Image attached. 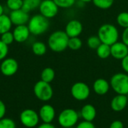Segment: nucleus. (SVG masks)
Masks as SVG:
<instances>
[{"instance_id":"4","label":"nucleus","mask_w":128,"mask_h":128,"mask_svg":"<svg viewBox=\"0 0 128 128\" xmlns=\"http://www.w3.org/2000/svg\"><path fill=\"white\" fill-rule=\"evenodd\" d=\"M110 87L116 94L128 95V74L126 73H116L110 79Z\"/></svg>"},{"instance_id":"35","label":"nucleus","mask_w":128,"mask_h":128,"mask_svg":"<svg viewBox=\"0 0 128 128\" xmlns=\"http://www.w3.org/2000/svg\"><path fill=\"white\" fill-rule=\"evenodd\" d=\"M121 61H122L121 65H122V68L123 70L124 71V73L128 74V55Z\"/></svg>"},{"instance_id":"28","label":"nucleus","mask_w":128,"mask_h":128,"mask_svg":"<svg viewBox=\"0 0 128 128\" xmlns=\"http://www.w3.org/2000/svg\"><path fill=\"white\" fill-rule=\"evenodd\" d=\"M23 0H7L6 5L10 10H16L22 8Z\"/></svg>"},{"instance_id":"33","label":"nucleus","mask_w":128,"mask_h":128,"mask_svg":"<svg viewBox=\"0 0 128 128\" xmlns=\"http://www.w3.org/2000/svg\"><path fill=\"white\" fill-rule=\"evenodd\" d=\"M76 128H96V127L93 122L82 121L80 122H78V124L76 125Z\"/></svg>"},{"instance_id":"20","label":"nucleus","mask_w":128,"mask_h":128,"mask_svg":"<svg viewBox=\"0 0 128 128\" xmlns=\"http://www.w3.org/2000/svg\"><path fill=\"white\" fill-rule=\"evenodd\" d=\"M97 56L101 58V59H106L111 56V49L110 46L105 44H100V45L97 48L96 50Z\"/></svg>"},{"instance_id":"21","label":"nucleus","mask_w":128,"mask_h":128,"mask_svg":"<svg viewBox=\"0 0 128 128\" xmlns=\"http://www.w3.org/2000/svg\"><path fill=\"white\" fill-rule=\"evenodd\" d=\"M32 52L35 56H44L46 52L47 46L44 42L36 41L33 43L32 46Z\"/></svg>"},{"instance_id":"12","label":"nucleus","mask_w":128,"mask_h":128,"mask_svg":"<svg viewBox=\"0 0 128 128\" xmlns=\"http://www.w3.org/2000/svg\"><path fill=\"white\" fill-rule=\"evenodd\" d=\"M64 32L69 38L80 37L83 32V26L80 20H71L66 24Z\"/></svg>"},{"instance_id":"40","label":"nucleus","mask_w":128,"mask_h":128,"mask_svg":"<svg viewBox=\"0 0 128 128\" xmlns=\"http://www.w3.org/2000/svg\"><path fill=\"white\" fill-rule=\"evenodd\" d=\"M80 2H82V3H89V2H92V0H79Z\"/></svg>"},{"instance_id":"5","label":"nucleus","mask_w":128,"mask_h":128,"mask_svg":"<svg viewBox=\"0 0 128 128\" xmlns=\"http://www.w3.org/2000/svg\"><path fill=\"white\" fill-rule=\"evenodd\" d=\"M80 113L71 108L63 110L58 115V122L62 128H71L76 126L80 119Z\"/></svg>"},{"instance_id":"16","label":"nucleus","mask_w":128,"mask_h":128,"mask_svg":"<svg viewBox=\"0 0 128 128\" xmlns=\"http://www.w3.org/2000/svg\"><path fill=\"white\" fill-rule=\"evenodd\" d=\"M12 32L14 34V40L17 43L26 42L28 39L31 34L27 25L16 26Z\"/></svg>"},{"instance_id":"23","label":"nucleus","mask_w":128,"mask_h":128,"mask_svg":"<svg viewBox=\"0 0 128 128\" xmlns=\"http://www.w3.org/2000/svg\"><path fill=\"white\" fill-rule=\"evenodd\" d=\"M42 0H23L22 9L29 13L30 11L39 8Z\"/></svg>"},{"instance_id":"17","label":"nucleus","mask_w":128,"mask_h":128,"mask_svg":"<svg viewBox=\"0 0 128 128\" xmlns=\"http://www.w3.org/2000/svg\"><path fill=\"white\" fill-rule=\"evenodd\" d=\"M93 91L94 92L100 96L106 94L110 89V83L106 79L98 78L93 83Z\"/></svg>"},{"instance_id":"15","label":"nucleus","mask_w":128,"mask_h":128,"mask_svg":"<svg viewBox=\"0 0 128 128\" xmlns=\"http://www.w3.org/2000/svg\"><path fill=\"white\" fill-rule=\"evenodd\" d=\"M128 95L124 94H116L112 98L110 102L111 109L116 112H120L123 111L128 106Z\"/></svg>"},{"instance_id":"41","label":"nucleus","mask_w":128,"mask_h":128,"mask_svg":"<svg viewBox=\"0 0 128 128\" xmlns=\"http://www.w3.org/2000/svg\"></svg>"},{"instance_id":"24","label":"nucleus","mask_w":128,"mask_h":128,"mask_svg":"<svg viewBox=\"0 0 128 128\" xmlns=\"http://www.w3.org/2000/svg\"><path fill=\"white\" fill-rule=\"evenodd\" d=\"M82 40L80 37L69 38L68 48L73 51H77L80 50L82 46Z\"/></svg>"},{"instance_id":"37","label":"nucleus","mask_w":128,"mask_h":128,"mask_svg":"<svg viewBox=\"0 0 128 128\" xmlns=\"http://www.w3.org/2000/svg\"><path fill=\"white\" fill-rule=\"evenodd\" d=\"M6 113V107L3 101L0 100V119L3 118Z\"/></svg>"},{"instance_id":"9","label":"nucleus","mask_w":128,"mask_h":128,"mask_svg":"<svg viewBox=\"0 0 128 128\" xmlns=\"http://www.w3.org/2000/svg\"><path fill=\"white\" fill-rule=\"evenodd\" d=\"M38 9L42 16L51 19L58 14L59 8L53 0H42Z\"/></svg>"},{"instance_id":"7","label":"nucleus","mask_w":128,"mask_h":128,"mask_svg":"<svg viewBox=\"0 0 128 128\" xmlns=\"http://www.w3.org/2000/svg\"><path fill=\"white\" fill-rule=\"evenodd\" d=\"M72 97L78 101H84L88 98L91 94V89L88 84L84 82H76L70 88Z\"/></svg>"},{"instance_id":"26","label":"nucleus","mask_w":128,"mask_h":128,"mask_svg":"<svg viewBox=\"0 0 128 128\" xmlns=\"http://www.w3.org/2000/svg\"><path fill=\"white\" fill-rule=\"evenodd\" d=\"M117 24L124 28L128 27V11H122L120 12L116 17Z\"/></svg>"},{"instance_id":"27","label":"nucleus","mask_w":128,"mask_h":128,"mask_svg":"<svg viewBox=\"0 0 128 128\" xmlns=\"http://www.w3.org/2000/svg\"><path fill=\"white\" fill-rule=\"evenodd\" d=\"M101 41L98 35H92L87 39V45L91 50H96L97 48L100 45Z\"/></svg>"},{"instance_id":"1","label":"nucleus","mask_w":128,"mask_h":128,"mask_svg":"<svg viewBox=\"0 0 128 128\" xmlns=\"http://www.w3.org/2000/svg\"><path fill=\"white\" fill-rule=\"evenodd\" d=\"M98 36L102 44L111 46L118 41L119 32L115 25L111 23H104L99 27Z\"/></svg>"},{"instance_id":"8","label":"nucleus","mask_w":128,"mask_h":128,"mask_svg":"<svg viewBox=\"0 0 128 128\" xmlns=\"http://www.w3.org/2000/svg\"><path fill=\"white\" fill-rule=\"evenodd\" d=\"M20 120L23 126L28 128H33L38 124L40 117L38 113H37L34 110L26 109L20 113Z\"/></svg>"},{"instance_id":"6","label":"nucleus","mask_w":128,"mask_h":128,"mask_svg":"<svg viewBox=\"0 0 128 128\" xmlns=\"http://www.w3.org/2000/svg\"><path fill=\"white\" fill-rule=\"evenodd\" d=\"M33 91L36 98L44 102L50 100L53 96V89L50 83L42 81L41 80L35 83Z\"/></svg>"},{"instance_id":"25","label":"nucleus","mask_w":128,"mask_h":128,"mask_svg":"<svg viewBox=\"0 0 128 128\" xmlns=\"http://www.w3.org/2000/svg\"><path fill=\"white\" fill-rule=\"evenodd\" d=\"M115 0H92L94 5L101 10H107L110 8L113 4Z\"/></svg>"},{"instance_id":"30","label":"nucleus","mask_w":128,"mask_h":128,"mask_svg":"<svg viewBox=\"0 0 128 128\" xmlns=\"http://www.w3.org/2000/svg\"><path fill=\"white\" fill-rule=\"evenodd\" d=\"M0 40L4 44H5L8 46L10 45V44H11L14 41V38L13 32H11L10 31H9V32H5V33H3L2 34H1Z\"/></svg>"},{"instance_id":"29","label":"nucleus","mask_w":128,"mask_h":128,"mask_svg":"<svg viewBox=\"0 0 128 128\" xmlns=\"http://www.w3.org/2000/svg\"><path fill=\"white\" fill-rule=\"evenodd\" d=\"M59 8H70L74 6L76 0H53Z\"/></svg>"},{"instance_id":"11","label":"nucleus","mask_w":128,"mask_h":128,"mask_svg":"<svg viewBox=\"0 0 128 128\" xmlns=\"http://www.w3.org/2000/svg\"><path fill=\"white\" fill-rule=\"evenodd\" d=\"M9 17L10 19L12 24L16 26L27 24L30 19L29 13L26 12L22 8L16 10H11Z\"/></svg>"},{"instance_id":"3","label":"nucleus","mask_w":128,"mask_h":128,"mask_svg":"<svg viewBox=\"0 0 128 128\" xmlns=\"http://www.w3.org/2000/svg\"><path fill=\"white\" fill-rule=\"evenodd\" d=\"M27 24L30 33L36 36L44 34L50 27L49 19L44 17L40 14L32 16Z\"/></svg>"},{"instance_id":"22","label":"nucleus","mask_w":128,"mask_h":128,"mask_svg":"<svg viewBox=\"0 0 128 128\" xmlns=\"http://www.w3.org/2000/svg\"><path fill=\"white\" fill-rule=\"evenodd\" d=\"M55 76H56L55 70L52 68L47 67L42 70L40 74V79L42 81L50 83L55 79Z\"/></svg>"},{"instance_id":"36","label":"nucleus","mask_w":128,"mask_h":128,"mask_svg":"<svg viewBox=\"0 0 128 128\" xmlns=\"http://www.w3.org/2000/svg\"><path fill=\"white\" fill-rule=\"evenodd\" d=\"M122 41L124 43L128 46V27L124 28L122 34Z\"/></svg>"},{"instance_id":"10","label":"nucleus","mask_w":128,"mask_h":128,"mask_svg":"<svg viewBox=\"0 0 128 128\" xmlns=\"http://www.w3.org/2000/svg\"><path fill=\"white\" fill-rule=\"evenodd\" d=\"M18 63L16 60L12 58H7L2 60L0 65V70L5 76H11L18 70Z\"/></svg>"},{"instance_id":"34","label":"nucleus","mask_w":128,"mask_h":128,"mask_svg":"<svg viewBox=\"0 0 128 128\" xmlns=\"http://www.w3.org/2000/svg\"><path fill=\"white\" fill-rule=\"evenodd\" d=\"M109 128H124V124L122 121L115 120L110 124Z\"/></svg>"},{"instance_id":"2","label":"nucleus","mask_w":128,"mask_h":128,"mask_svg":"<svg viewBox=\"0 0 128 128\" xmlns=\"http://www.w3.org/2000/svg\"><path fill=\"white\" fill-rule=\"evenodd\" d=\"M69 37L64 31L53 32L48 38V47L55 52H62L68 49Z\"/></svg>"},{"instance_id":"31","label":"nucleus","mask_w":128,"mask_h":128,"mask_svg":"<svg viewBox=\"0 0 128 128\" xmlns=\"http://www.w3.org/2000/svg\"><path fill=\"white\" fill-rule=\"evenodd\" d=\"M0 128H16V124L10 118H3L0 119Z\"/></svg>"},{"instance_id":"32","label":"nucleus","mask_w":128,"mask_h":128,"mask_svg":"<svg viewBox=\"0 0 128 128\" xmlns=\"http://www.w3.org/2000/svg\"><path fill=\"white\" fill-rule=\"evenodd\" d=\"M8 53V46L4 44L0 40V61L6 58V56Z\"/></svg>"},{"instance_id":"19","label":"nucleus","mask_w":128,"mask_h":128,"mask_svg":"<svg viewBox=\"0 0 128 128\" xmlns=\"http://www.w3.org/2000/svg\"><path fill=\"white\" fill-rule=\"evenodd\" d=\"M12 22L9 16L2 14L0 16V34L10 31Z\"/></svg>"},{"instance_id":"13","label":"nucleus","mask_w":128,"mask_h":128,"mask_svg":"<svg viewBox=\"0 0 128 128\" xmlns=\"http://www.w3.org/2000/svg\"><path fill=\"white\" fill-rule=\"evenodd\" d=\"M111 56L117 60H122L128 55V46L122 41H117L110 46Z\"/></svg>"},{"instance_id":"14","label":"nucleus","mask_w":128,"mask_h":128,"mask_svg":"<svg viewBox=\"0 0 128 128\" xmlns=\"http://www.w3.org/2000/svg\"><path fill=\"white\" fill-rule=\"evenodd\" d=\"M38 115L40 119H41L44 123L50 124L56 117V110L50 104H45L40 107Z\"/></svg>"},{"instance_id":"18","label":"nucleus","mask_w":128,"mask_h":128,"mask_svg":"<svg viewBox=\"0 0 128 128\" xmlns=\"http://www.w3.org/2000/svg\"><path fill=\"white\" fill-rule=\"evenodd\" d=\"M80 116L82 118L83 121L93 122L97 116V110L96 108L90 104H87L84 105L80 112Z\"/></svg>"},{"instance_id":"38","label":"nucleus","mask_w":128,"mask_h":128,"mask_svg":"<svg viewBox=\"0 0 128 128\" xmlns=\"http://www.w3.org/2000/svg\"><path fill=\"white\" fill-rule=\"evenodd\" d=\"M37 128H56L54 125H52L51 123L48 124V123H43L42 124L39 125Z\"/></svg>"},{"instance_id":"39","label":"nucleus","mask_w":128,"mask_h":128,"mask_svg":"<svg viewBox=\"0 0 128 128\" xmlns=\"http://www.w3.org/2000/svg\"><path fill=\"white\" fill-rule=\"evenodd\" d=\"M2 14H4V8H3V6L0 4V16L2 15Z\"/></svg>"}]
</instances>
